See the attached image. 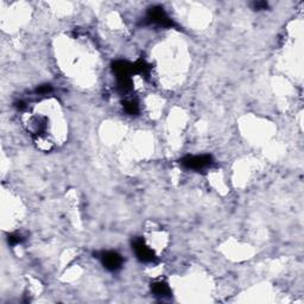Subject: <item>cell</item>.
<instances>
[{"label":"cell","instance_id":"obj_1","mask_svg":"<svg viewBox=\"0 0 304 304\" xmlns=\"http://www.w3.org/2000/svg\"><path fill=\"white\" fill-rule=\"evenodd\" d=\"M212 163V157L208 155L201 156H188L182 160V164L186 168L191 169V170H202L207 168Z\"/></svg>","mask_w":304,"mask_h":304},{"label":"cell","instance_id":"obj_2","mask_svg":"<svg viewBox=\"0 0 304 304\" xmlns=\"http://www.w3.org/2000/svg\"><path fill=\"white\" fill-rule=\"evenodd\" d=\"M133 249L134 252H136V256L138 259L144 262H151L156 259L155 253L153 251L150 249L149 246L145 245L144 240L141 239H136L133 242Z\"/></svg>","mask_w":304,"mask_h":304},{"label":"cell","instance_id":"obj_3","mask_svg":"<svg viewBox=\"0 0 304 304\" xmlns=\"http://www.w3.org/2000/svg\"><path fill=\"white\" fill-rule=\"evenodd\" d=\"M101 261H103V265L110 271H117L123 265V258L120 254L117 252H104L101 253Z\"/></svg>","mask_w":304,"mask_h":304},{"label":"cell","instance_id":"obj_4","mask_svg":"<svg viewBox=\"0 0 304 304\" xmlns=\"http://www.w3.org/2000/svg\"><path fill=\"white\" fill-rule=\"evenodd\" d=\"M148 21L150 22V23L162 25V26L174 25V23H172V21L170 19V18H169L168 14L164 12L163 9H159V7L150 10V12L148 14Z\"/></svg>","mask_w":304,"mask_h":304},{"label":"cell","instance_id":"obj_5","mask_svg":"<svg viewBox=\"0 0 304 304\" xmlns=\"http://www.w3.org/2000/svg\"><path fill=\"white\" fill-rule=\"evenodd\" d=\"M152 291L156 296H159V297H167V296L170 295V289L165 283H156L152 285Z\"/></svg>","mask_w":304,"mask_h":304},{"label":"cell","instance_id":"obj_6","mask_svg":"<svg viewBox=\"0 0 304 304\" xmlns=\"http://www.w3.org/2000/svg\"><path fill=\"white\" fill-rule=\"evenodd\" d=\"M125 111L129 114H137L139 112V107H138V104L136 101L130 100L125 103Z\"/></svg>","mask_w":304,"mask_h":304},{"label":"cell","instance_id":"obj_7","mask_svg":"<svg viewBox=\"0 0 304 304\" xmlns=\"http://www.w3.org/2000/svg\"><path fill=\"white\" fill-rule=\"evenodd\" d=\"M22 240H23V238H22L19 234H17V235H11L9 241L11 245H17V244L22 242Z\"/></svg>","mask_w":304,"mask_h":304}]
</instances>
